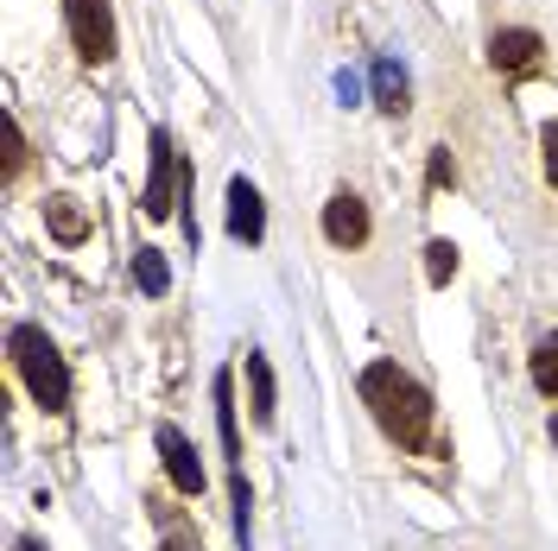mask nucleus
<instances>
[{"label":"nucleus","mask_w":558,"mask_h":551,"mask_svg":"<svg viewBox=\"0 0 558 551\" xmlns=\"http://www.w3.org/2000/svg\"><path fill=\"white\" fill-rule=\"evenodd\" d=\"M159 456H166V476H172V488H184V494H204V463H197V450H191V438H184L178 425H159Z\"/></svg>","instance_id":"nucleus-5"},{"label":"nucleus","mask_w":558,"mask_h":551,"mask_svg":"<svg viewBox=\"0 0 558 551\" xmlns=\"http://www.w3.org/2000/svg\"><path fill=\"white\" fill-rule=\"evenodd\" d=\"M553 444H558V418H553Z\"/></svg>","instance_id":"nucleus-21"},{"label":"nucleus","mask_w":558,"mask_h":551,"mask_svg":"<svg viewBox=\"0 0 558 551\" xmlns=\"http://www.w3.org/2000/svg\"><path fill=\"white\" fill-rule=\"evenodd\" d=\"M64 20H70V38H76L83 64H108L114 58V13H108V0H64Z\"/></svg>","instance_id":"nucleus-3"},{"label":"nucleus","mask_w":558,"mask_h":551,"mask_svg":"<svg viewBox=\"0 0 558 551\" xmlns=\"http://www.w3.org/2000/svg\"><path fill=\"white\" fill-rule=\"evenodd\" d=\"M533 387H539L546 400H558V330L533 343Z\"/></svg>","instance_id":"nucleus-12"},{"label":"nucleus","mask_w":558,"mask_h":551,"mask_svg":"<svg viewBox=\"0 0 558 551\" xmlns=\"http://www.w3.org/2000/svg\"><path fill=\"white\" fill-rule=\"evenodd\" d=\"M134 279H140V285H146V292H153V298H159V292L172 285V273H166V260H159L153 247H146V254H140V260H134Z\"/></svg>","instance_id":"nucleus-15"},{"label":"nucleus","mask_w":558,"mask_h":551,"mask_svg":"<svg viewBox=\"0 0 558 551\" xmlns=\"http://www.w3.org/2000/svg\"><path fill=\"white\" fill-rule=\"evenodd\" d=\"M539 152H546V177H553V191H558V121L539 134Z\"/></svg>","instance_id":"nucleus-17"},{"label":"nucleus","mask_w":558,"mask_h":551,"mask_svg":"<svg viewBox=\"0 0 558 551\" xmlns=\"http://www.w3.org/2000/svg\"><path fill=\"white\" fill-rule=\"evenodd\" d=\"M229 235H235V242H247V247L267 235V209H260V191H254L247 177H235V184H229Z\"/></svg>","instance_id":"nucleus-8"},{"label":"nucleus","mask_w":558,"mask_h":551,"mask_svg":"<svg viewBox=\"0 0 558 551\" xmlns=\"http://www.w3.org/2000/svg\"><path fill=\"white\" fill-rule=\"evenodd\" d=\"M488 64L508 70V76H533V70H539V33H526V26L495 33V45H488Z\"/></svg>","instance_id":"nucleus-6"},{"label":"nucleus","mask_w":558,"mask_h":551,"mask_svg":"<svg viewBox=\"0 0 558 551\" xmlns=\"http://www.w3.org/2000/svg\"><path fill=\"white\" fill-rule=\"evenodd\" d=\"M216 425H222V450L229 456H242V438H235V387H229V375H216Z\"/></svg>","instance_id":"nucleus-13"},{"label":"nucleus","mask_w":558,"mask_h":551,"mask_svg":"<svg viewBox=\"0 0 558 551\" xmlns=\"http://www.w3.org/2000/svg\"><path fill=\"white\" fill-rule=\"evenodd\" d=\"M172 177H178V152H172V134L159 127L153 134V177H146V197H140V209L159 222V216H172Z\"/></svg>","instance_id":"nucleus-4"},{"label":"nucleus","mask_w":558,"mask_h":551,"mask_svg":"<svg viewBox=\"0 0 558 551\" xmlns=\"http://www.w3.org/2000/svg\"><path fill=\"white\" fill-rule=\"evenodd\" d=\"M375 102H381L387 114H407V70L393 64V58L375 64Z\"/></svg>","instance_id":"nucleus-11"},{"label":"nucleus","mask_w":558,"mask_h":551,"mask_svg":"<svg viewBox=\"0 0 558 551\" xmlns=\"http://www.w3.org/2000/svg\"><path fill=\"white\" fill-rule=\"evenodd\" d=\"M362 400L400 450H432V393L413 375H400L393 362H368L362 368Z\"/></svg>","instance_id":"nucleus-1"},{"label":"nucleus","mask_w":558,"mask_h":551,"mask_svg":"<svg viewBox=\"0 0 558 551\" xmlns=\"http://www.w3.org/2000/svg\"><path fill=\"white\" fill-rule=\"evenodd\" d=\"M45 229L58 235V242H83L89 235V216L76 197H45Z\"/></svg>","instance_id":"nucleus-9"},{"label":"nucleus","mask_w":558,"mask_h":551,"mask_svg":"<svg viewBox=\"0 0 558 551\" xmlns=\"http://www.w3.org/2000/svg\"><path fill=\"white\" fill-rule=\"evenodd\" d=\"M0 134H7V177H20V166H26V139H20V121H13V114H0Z\"/></svg>","instance_id":"nucleus-16"},{"label":"nucleus","mask_w":558,"mask_h":551,"mask_svg":"<svg viewBox=\"0 0 558 551\" xmlns=\"http://www.w3.org/2000/svg\"><path fill=\"white\" fill-rule=\"evenodd\" d=\"M159 551H191V546H184V539H166V546H159Z\"/></svg>","instance_id":"nucleus-20"},{"label":"nucleus","mask_w":558,"mask_h":551,"mask_svg":"<svg viewBox=\"0 0 558 551\" xmlns=\"http://www.w3.org/2000/svg\"><path fill=\"white\" fill-rule=\"evenodd\" d=\"M457 166H451V152H432V184H451Z\"/></svg>","instance_id":"nucleus-18"},{"label":"nucleus","mask_w":558,"mask_h":551,"mask_svg":"<svg viewBox=\"0 0 558 551\" xmlns=\"http://www.w3.org/2000/svg\"><path fill=\"white\" fill-rule=\"evenodd\" d=\"M13 551H45V546H38V539H20V546H13Z\"/></svg>","instance_id":"nucleus-19"},{"label":"nucleus","mask_w":558,"mask_h":551,"mask_svg":"<svg viewBox=\"0 0 558 551\" xmlns=\"http://www.w3.org/2000/svg\"><path fill=\"white\" fill-rule=\"evenodd\" d=\"M451 273H457V247L451 242H432V247H425V279H432V285H451Z\"/></svg>","instance_id":"nucleus-14"},{"label":"nucleus","mask_w":558,"mask_h":551,"mask_svg":"<svg viewBox=\"0 0 558 551\" xmlns=\"http://www.w3.org/2000/svg\"><path fill=\"white\" fill-rule=\"evenodd\" d=\"M247 387H254V425H274V368L247 348Z\"/></svg>","instance_id":"nucleus-10"},{"label":"nucleus","mask_w":558,"mask_h":551,"mask_svg":"<svg viewBox=\"0 0 558 551\" xmlns=\"http://www.w3.org/2000/svg\"><path fill=\"white\" fill-rule=\"evenodd\" d=\"M7 348H13V368L26 380V393H33L45 413H64L70 406V368H64V355L51 348V336L33 330V323H13Z\"/></svg>","instance_id":"nucleus-2"},{"label":"nucleus","mask_w":558,"mask_h":551,"mask_svg":"<svg viewBox=\"0 0 558 551\" xmlns=\"http://www.w3.org/2000/svg\"><path fill=\"white\" fill-rule=\"evenodd\" d=\"M324 235H330L337 247H362L368 242V209H362V197L337 191V197L324 204Z\"/></svg>","instance_id":"nucleus-7"}]
</instances>
